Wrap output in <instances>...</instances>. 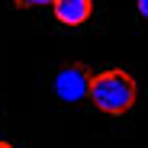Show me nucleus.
Instances as JSON below:
<instances>
[{"label": "nucleus", "mask_w": 148, "mask_h": 148, "mask_svg": "<svg viewBox=\"0 0 148 148\" xmlns=\"http://www.w3.org/2000/svg\"><path fill=\"white\" fill-rule=\"evenodd\" d=\"M135 93H138L135 77L122 68H106L100 74H93L90 81V100L97 103V110H103L110 116L129 113L135 106Z\"/></svg>", "instance_id": "obj_1"}, {"label": "nucleus", "mask_w": 148, "mask_h": 148, "mask_svg": "<svg viewBox=\"0 0 148 148\" xmlns=\"http://www.w3.org/2000/svg\"><path fill=\"white\" fill-rule=\"evenodd\" d=\"M52 10H55V19L61 26H81L93 13V0H55Z\"/></svg>", "instance_id": "obj_3"}, {"label": "nucleus", "mask_w": 148, "mask_h": 148, "mask_svg": "<svg viewBox=\"0 0 148 148\" xmlns=\"http://www.w3.org/2000/svg\"><path fill=\"white\" fill-rule=\"evenodd\" d=\"M16 7H45V3H55V0H13Z\"/></svg>", "instance_id": "obj_4"}, {"label": "nucleus", "mask_w": 148, "mask_h": 148, "mask_svg": "<svg viewBox=\"0 0 148 148\" xmlns=\"http://www.w3.org/2000/svg\"><path fill=\"white\" fill-rule=\"evenodd\" d=\"M138 16L148 19V0H138Z\"/></svg>", "instance_id": "obj_5"}, {"label": "nucleus", "mask_w": 148, "mask_h": 148, "mask_svg": "<svg viewBox=\"0 0 148 148\" xmlns=\"http://www.w3.org/2000/svg\"><path fill=\"white\" fill-rule=\"evenodd\" d=\"M90 81L93 74L87 71V64H64L55 74V93L64 103H77L84 97H90Z\"/></svg>", "instance_id": "obj_2"}, {"label": "nucleus", "mask_w": 148, "mask_h": 148, "mask_svg": "<svg viewBox=\"0 0 148 148\" xmlns=\"http://www.w3.org/2000/svg\"><path fill=\"white\" fill-rule=\"evenodd\" d=\"M0 148H13V145H10V142H0Z\"/></svg>", "instance_id": "obj_6"}]
</instances>
